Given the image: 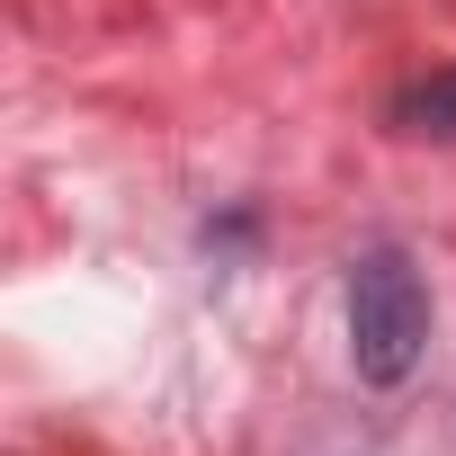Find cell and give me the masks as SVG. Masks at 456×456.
Returning a JSON list of instances; mask_svg holds the SVG:
<instances>
[{"instance_id":"cell-1","label":"cell","mask_w":456,"mask_h":456,"mask_svg":"<svg viewBox=\"0 0 456 456\" xmlns=\"http://www.w3.org/2000/svg\"><path fill=\"white\" fill-rule=\"evenodd\" d=\"M429 349V287L403 251H358L349 269V358L367 385H403Z\"/></svg>"},{"instance_id":"cell-2","label":"cell","mask_w":456,"mask_h":456,"mask_svg":"<svg viewBox=\"0 0 456 456\" xmlns=\"http://www.w3.org/2000/svg\"><path fill=\"white\" fill-rule=\"evenodd\" d=\"M394 126H403V134H438V143H456V72L411 81V90L394 99Z\"/></svg>"}]
</instances>
